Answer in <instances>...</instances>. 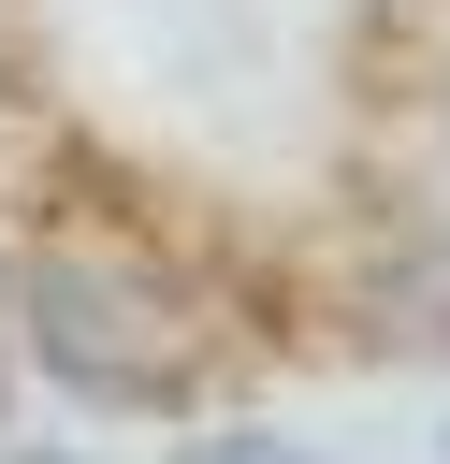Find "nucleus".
<instances>
[{"mask_svg":"<svg viewBox=\"0 0 450 464\" xmlns=\"http://www.w3.org/2000/svg\"><path fill=\"white\" fill-rule=\"evenodd\" d=\"M15 348L87 406H160L189 377V304L145 246H15Z\"/></svg>","mask_w":450,"mask_h":464,"instance_id":"nucleus-1","label":"nucleus"},{"mask_svg":"<svg viewBox=\"0 0 450 464\" xmlns=\"http://www.w3.org/2000/svg\"><path fill=\"white\" fill-rule=\"evenodd\" d=\"M0 377H15V348H0Z\"/></svg>","mask_w":450,"mask_h":464,"instance_id":"nucleus-2","label":"nucleus"}]
</instances>
